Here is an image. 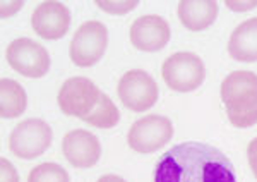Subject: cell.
Returning a JSON list of instances; mask_svg holds the SVG:
<instances>
[{
	"label": "cell",
	"mask_w": 257,
	"mask_h": 182,
	"mask_svg": "<svg viewBox=\"0 0 257 182\" xmlns=\"http://www.w3.org/2000/svg\"><path fill=\"white\" fill-rule=\"evenodd\" d=\"M155 182H237L230 158L206 143L187 141L163 153Z\"/></svg>",
	"instance_id": "obj_1"
},
{
	"label": "cell",
	"mask_w": 257,
	"mask_h": 182,
	"mask_svg": "<svg viewBox=\"0 0 257 182\" xmlns=\"http://www.w3.org/2000/svg\"><path fill=\"white\" fill-rule=\"evenodd\" d=\"M221 100L231 126L245 129L257 124V74L235 71L221 82Z\"/></svg>",
	"instance_id": "obj_2"
},
{
	"label": "cell",
	"mask_w": 257,
	"mask_h": 182,
	"mask_svg": "<svg viewBox=\"0 0 257 182\" xmlns=\"http://www.w3.org/2000/svg\"><path fill=\"white\" fill-rule=\"evenodd\" d=\"M163 79L170 89L189 93L206 79V67L201 57L192 52H177L163 62Z\"/></svg>",
	"instance_id": "obj_3"
},
{
	"label": "cell",
	"mask_w": 257,
	"mask_h": 182,
	"mask_svg": "<svg viewBox=\"0 0 257 182\" xmlns=\"http://www.w3.org/2000/svg\"><path fill=\"white\" fill-rule=\"evenodd\" d=\"M52 127L41 119H26L12 129L9 150L23 160H35L43 155L52 144Z\"/></svg>",
	"instance_id": "obj_4"
},
{
	"label": "cell",
	"mask_w": 257,
	"mask_h": 182,
	"mask_svg": "<svg viewBox=\"0 0 257 182\" xmlns=\"http://www.w3.org/2000/svg\"><path fill=\"white\" fill-rule=\"evenodd\" d=\"M106 47H108V31L105 24L99 21H86L74 33L69 55L70 60L79 67H91L101 60Z\"/></svg>",
	"instance_id": "obj_5"
},
{
	"label": "cell",
	"mask_w": 257,
	"mask_h": 182,
	"mask_svg": "<svg viewBox=\"0 0 257 182\" xmlns=\"http://www.w3.org/2000/svg\"><path fill=\"white\" fill-rule=\"evenodd\" d=\"M173 136V124L165 115H146L134 122L128 129L127 143L138 153H155L170 143Z\"/></svg>",
	"instance_id": "obj_6"
},
{
	"label": "cell",
	"mask_w": 257,
	"mask_h": 182,
	"mask_svg": "<svg viewBox=\"0 0 257 182\" xmlns=\"http://www.w3.org/2000/svg\"><path fill=\"white\" fill-rule=\"evenodd\" d=\"M6 57L16 72L23 74L24 77H31V79L43 77L50 69V55L47 48L30 38H18L11 41Z\"/></svg>",
	"instance_id": "obj_7"
},
{
	"label": "cell",
	"mask_w": 257,
	"mask_h": 182,
	"mask_svg": "<svg viewBox=\"0 0 257 182\" xmlns=\"http://www.w3.org/2000/svg\"><path fill=\"white\" fill-rule=\"evenodd\" d=\"M120 102L132 112H146L158 102V86L143 69H132L123 74L117 88Z\"/></svg>",
	"instance_id": "obj_8"
},
{
	"label": "cell",
	"mask_w": 257,
	"mask_h": 182,
	"mask_svg": "<svg viewBox=\"0 0 257 182\" xmlns=\"http://www.w3.org/2000/svg\"><path fill=\"white\" fill-rule=\"evenodd\" d=\"M99 97H101V91L93 81L77 76L70 77L62 84L57 102L65 115L82 119L98 105Z\"/></svg>",
	"instance_id": "obj_9"
},
{
	"label": "cell",
	"mask_w": 257,
	"mask_h": 182,
	"mask_svg": "<svg viewBox=\"0 0 257 182\" xmlns=\"http://www.w3.org/2000/svg\"><path fill=\"white\" fill-rule=\"evenodd\" d=\"M62 151L67 162L76 168H91L101 156V144L93 132L74 129L62 139Z\"/></svg>",
	"instance_id": "obj_10"
},
{
	"label": "cell",
	"mask_w": 257,
	"mask_h": 182,
	"mask_svg": "<svg viewBox=\"0 0 257 182\" xmlns=\"http://www.w3.org/2000/svg\"><path fill=\"white\" fill-rule=\"evenodd\" d=\"M31 26L45 40H59L70 26V11L62 2H41L31 16Z\"/></svg>",
	"instance_id": "obj_11"
},
{
	"label": "cell",
	"mask_w": 257,
	"mask_h": 182,
	"mask_svg": "<svg viewBox=\"0 0 257 182\" xmlns=\"http://www.w3.org/2000/svg\"><path fill=\"white\" fill-rule=\"evenodd\" d=\"M131 43L141 52H158L170 41V26L161 16H141L131 26Z\"/></svg>",
	"instance_id": "obj_12"
},
{
	"label": "cell",
	"mask_w": 257,
	"mask_h": 182,
	"mask_svg": "<svg viewBox=\"0 0 257 182\" xmlns=\"http://www.w3.org/2000/svg\"><path fill=\"white\" fill-rule=\"evenodd\" d=\"M216 0H182L178 2V19L189 31H202L218 18Z\"/></svg>",
	"instance_id": "obj_13"
},
{
	"label": "cell",
	"mask_w": 257,
	"mask_h": 182,
	"mask_svg": "<svg viewBox=\"0 0 257 182\" xmlns=\"http://www.w3.org/2000/svg\"><path fill=\"white\" fill-rule=\"evenodd\" d=\"M228 53L237 62L257 60V18L243 21L231 33L228 41Z\"/></svg>",
	"instance_id": "obj_14"
},
{
	"label": "cell",
	"mask_w": 257,
	"mask_h": 182,
	"mask_svg": "<svg viewBox=\"0 0 257 182\" xmlns=\"http://www.w3.org/2000/svg\"><path fill=\"white\" fill-rule=\"evenodd\" d=\"M28 107L26 91L18 81L4 77L0 81V115L2 119H16Z\"/></svg>",
	"instance_id": "obj_15"
},
{
	"label": "cell",
	"mask_w": 257,
	"mask_h": 182,
	"mask_svg": "<svg viewBox=\"0 0 257 182\" xmlns=\"http://www.w3.org/2000/svg\"><path fill=\"white\" fill-rule=\"evenodd\" d=\"M82 121L88 122L93 127H99V129H111L120 121V112L115 107V103L111 102V98L106 97L105 93H101L98 105L86 117H82Z\"/></svg>",
	"instance_id": "obj_16"
},
{
	"label": "cell",
	"mask_w": 257,
	"mask_h": 182,
	"mask_svg": "<svg viewBox=\"0 0 257 182\" xmlns=\"http://www.w3.org/2000/svg\"><path fill=\"white\" fill-rule=\"evenodd\" d=\"M28 182H70V177L60 165L41 163L30 172Z\"/></svg>",
	"instance_id": "obj_17"
},
{
	"label": "cell",
	"mask_w": 257,
	"mask_h": 182,
	"mask_svg": "<svg viewBox=\"0 0 257 182\" xmlns=\"http://www.w3.org/2000/svg\"><path fill=\"white\" fill-rule=\"evenodd\" d=\"M96 6L99 7L101 11L108 12V14H127V12L134 11L136 7L139 6L138 0H125V2H103V0H98Z\"/></svg>",
	"instance_id": "obj_18"
},
{
	"label": "cell",
	"mask_w": 257,
	"mask_h": 182,
	"mask_svg": "<svg viewBox=\"0 0 257 182\" xmlns=\"http://www.w3.org/2000/svg\"><path fill=\"white\" fill-rule=\"evenodd\" d=\"M0 182H19L16 167L6 158L0 160Z\"/></svg>",
	"instance_id": "obj_19"
},
{
	"label": "cell",
	"mask_w": 257,
	"mask_h": 182,
	"mask_svg": "<svg viewBox=\"0 0 257 182\" xmlns=\"http://www.w3.org/2000/svg\"><path fill=\"white\" fill-rule=\"evenodd\" d=\"M247 156H248V165L252 168V173H254V177L257 179V138H254L248 143Z\"/></svg>",
	"instance_id": "obj_20"
},
{
	"label": "cell",
	"mask_w": 257,
	"mask_h": 182,
	"mask_svg": "<svg viewBox=\"0 0 257 182\" xmlns=\"http://www.w3.org/2000/svg\"><path fill=\"white\" fill-rule=\"evenodd\" d=\"M226 6L228 9L233 11H250L257 6V0H252V2H230V0H226Z\"/></svg>",
	"instance_id": "obj_21"
},
{
	"label": "cell",
	"mask_w": 257,
	"mask_h": 182,
	"mask_svg": "<svg viewBox=\"0 0 257 182\" xmlns=\"http://www.w3.org/2000/svg\"><path fill=\"white\" fill-rule=\"evenodd\" d=\"M96 182H125V180H123L122 177L115 175V173H108V175L99 177V179H98Z\"/></svg>",
	"instance_id": "obj_22"
}]
</instances>
